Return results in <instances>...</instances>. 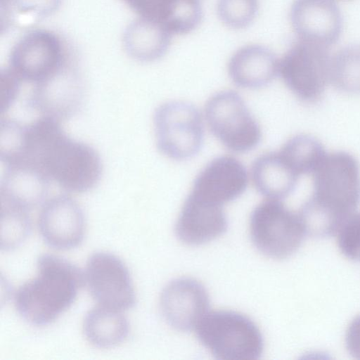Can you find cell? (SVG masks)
Here are the masks:
<instances>
[{"label": "cell", "mask_w": 360, "mask_h": 360, "mask_svg": "<svg viewBox=\"0 0 360 360\" xmlns=\"http://www.w3.org/2000/svg\"><path fill=\"white\" fill-rule=\"evenodd\" d=\"M226 228L222 205L190 193L176 224V233L181 241L190 245H202L221 236Z\"/></svg>", "instance_id": "5bb4252c"}, {"label": "cell", "mask_w": 360, "mask_h": 360, "mask_svg": "<svg viewBox=\"0 0 360 360\" xmlns=\"http://www.w3.org/2000/svg\"><path fill=\"white\" fill-rule=\"evenodd\" d=\"M60 0H0L1 22L7 27H31L51 15Z\"/></svg>", "instance_id": "ffe728a7"}, {"label": "cell", "mask_w": 360, "mask_h": 360, "mask_svg": "<svg viewBox=\"0 0 360 360\" xmlns=\"http://www.w3.org/2000/svg\"><path fill=\"white\" fill-rule=\"evenodd\" d=\"M85 280L99 305L122 311L134 304L135 292L128 269L116 256L93 254L86 263Z\"/></svg>", "instance_id": "9c48e42d"}, {"label": "cell", "mask_w": 360, "mask_h": 360, "mask_svg": "<svg viewBox=\"0 0 360 360\" xmlns=\"http://www.w3.org/2000/svg\"><path fill=\"white\" fill-rule=\"evenodd\" d=\"M251 176L256 189L269 199L283 196L289 190L291 175L281 154L266 153L254 162Z\"/></svg>", "instance_id": "d6986e66"}, {"label": "cell", "mask_w": 360, "mask_h": 360, "mask_svg": "<svg viewBox=\"0 0 360 360\" xmlns=\"http://www.w3.org/2000/svg\"><path fill=\"white\" fill-rule=\"evenodd\" d=\"M85 92L83 78L73 64L54 76L32 84L28 103L40 117L60 122L80 108Z\"/></svg>", "instance_id": "ba28073f"}, {"label": "cell", "mask_w": 360, "mask_h": 360, "mask_svg": "<svg viewBox=\"0 0 360 360\" xmlns=\"http://www.w3.org/2000/svg\"><path fill=\"white\" fill-rule=\"evenodd\" d=\"M171 34L156 21L140 18L127 28L124 48L132 58L150 62L161 58L170 44Z\"/></svg>", "instance_id": "e0dca14e"}, {"label": "cell", "mask_w": 360, "mask_h": 360, "mask_svg": "<svg viewBox=\"0 0 360 360\" xmlns=\"http://www.w3.org/2000/svg\"><path fill=\"white\" fill-rule=\"evenodd\" d=\"M209 297L205 287L191 278H176L163 289L160 309L173 328L186 331L194 329L208 311Z\"/></svg>", "instance_id": "30bf717a"}, {"label": "cell", "mask_w": 360, "mask_h": 360, "mask_svg": "<svg viewBox=\"0 0 360 360\" xmlns=\"http://www.w3.org/2000/svg\"><path fill=\"white\" fill-rule=\"evenodd\" d=\"M6 166L1 183V205L28 211L43 202L49 181L44 175L25 166Z\"/></svg>", "instance_id": "2e32d148"}, {"label": "cell", "mask_w": 360, "mask_h": 360, "mask_svg": "<svg viewBox=\"0 0 360 360\" xmlns=\"http://www.w3.org/2000/svg\"><path fill=\"white\" fill-rule=\"evenodd\" d=\"M153 127L158 148L170 159H189L201 148L202 118L192 103L171 101L160 105L154 113Z\"/></svg>", "instance_id": "5b68a950"}, {"label": "cell", "mask_w": 360, "mask_h": 360, "mask_svg": "<svg viewBox=\"0 0 360 360\" xmlns=\"http://www.w3.org/2000/svg\"><path fill=\"white\" fill-rule=\"evenodd\" d=\"M0 225V246L6 250L20 245L31 228L27 211L5 205H1Z\"/></svg>", "instance_id": "44dd1931"}, {"label": "cell", "mask_w": 360, "mask_h": 360, "mask_svg": "<svg viewBox=\"0 0 360 360\" xmlns=\"http://www.w3.org/2000/svg\"><path fill=\"white\" fill-rule=\"evenodd\" d=\"M278 69L279 62L274 52L259 44L241 47L228 63L230 78L236 85L245 89H258L267 85Z\"/></svg>", "instance_id": "9a60e30c"}, {"label": "cell", "mask_w": 360, "mask_h": 360, "mask_svg": "<svg viewBox=\"0 0 360 360\" xmlns=\"http://www.w3.org/2000/svg\"><path fill=\"white\" fill-rule=\"evenodd\" d=\"M250 234L257 249L273 259H283L300 246L307 230L304 221L276 199L266 198L252 212Z\"/></svg>", "instance_id": "8992f818"}, {"label": "cell", "mask_w": 360, "mask_h": 360, "mask_svg": "<svg viewBox=\"0 0 360 360\" xmlns=\"http://www.w3.org/2000/svg\"><path fill=\"white\" fill-rule=\"evenodd\" d=\"M202 16L200 0H173L163 26L171 34H187L198 26Z\"/></svg>", "instance_id": "7402d4cb"}, {"label": "cell", "mask_w": 360, "mask_h": 360, "mask_svg": "<svg viewBox=\"0 0 360 360\" xmlns=\"http://www.w3.org/2000/svg\"><path fill=\"white\" fill-rule=\"evenodd\" d=\"M248 173L236 158L224 155L209 162L195 178L191 193L210 202L224 205L241 195Z\"/></svg>", "instance_id": "4fadbf2b"}, {"label": "cell", "mask_w": 360, "mask_h": 360, "mask_svg": "<svg viewBox=\"0 0 360 360\" xmlns=\"http://www.w3.org/2000/svg\"><path fill=\"white\" fill-rule=\"evenodd\" d=\"M39 231L51 246L67 250L82 240L86 222L79 205L68 195H58L44 203L39 217Z\"/></svg>", "instance_id": "8fae6325"}, {"label": "cell", "mask_w": 360, "mask_h": 360, "mask_svg": "<svg viewBox=\"0 0 360 360\" xmlns=\"http://www.w3.org/2000/svg\"><path fill=\"white\" fill-rule=\"evenodd\" d=\"M139 17L150 19L162 25L172 0H122Z\"/></svg>", "instance_id": "cb8c5ba5"}, {"label": "cell", "mask_w": 360, "mask_h": 360, "mask_svg": "<svg viewBox=\"0 0 360 360\" xmlns=\"http://www.w3.org/2000/svg\"><path fill=\"white\" fill-rule=\"evenodd\" d=\"M83 281V275L76 266L57 257L44 255L38 259L36 276L15 292V307L29 322L47 324L71 305Z\"/></svg>", "instance_id": "7a4b0ae2"}, {"label": "cell", "mask_w": 360, "mask_h": 360, "mask_svg": "<svg viewBox=\"0 0 360 360\" xmlns=\"http://www.w3.org/2000/svg\"><path fill=\"white\" fill-rule=\"evenodd\" d=\"M74 64L65 41L49 30H35L13 47L8 70L22 82L44 81Z\"/></svg>", "instance_id": "277c9868"}, {"label": "cell", "mask_w": 360, "mask_h": 360, "mask_svg": "<svg viewBox=\"0 0 360 360\" xmlns=\"http://www.w3.org/2000/svg\"><path fill=\"white\" fill-rule=\"evenodd\" d=\"M338 230V245L342 252L360 260V220L352 221Z\"/></svg>", "instance_id": "d4e9b609"}, {"label": "cell", "mask_w": 360, "mask_h": 360, "mask_svg": "<svg viewBox=\"0 0 360 360\" xmlns=\"http://www.w3.org/2000/svg\"><path fill=\"white\" fill-rule=\"evenodd\" d=\"M6 164L34 169L74 193L92 188L101 172L92 148L68 137L59 122L44 117L22 124L18 148Z\"/></svg>", "instance_id": "6da1fadb"}, {"label": "cell", "mask_w": 360, "mask_h": 360, "mask_svg": "<svg viewBox=\"0 0 360 360\" xmlns=\"http://www.w3.org/2000/svg\"><path fill=\"white\" fill-rule=\"evenodd\" d=\"M347 344L350 352L360 359V316L352 322L348 328Z\"/></svg>", "instance_id": "484cf974"}, {"label": "cell", "mask_w": 360, "mask_h": 360, "mask_svg": "<svg viewBox=\"0 0 360 360\" xmlns=\"http://www.w3.org/2000/svg\"><path fill=\"white\" fill-rule=\"evenodd\" d=\"M217 10L219 19L227 27L243 29L255 19L258 0H218Z\"/></svg>", "instance_id": "603a6c76"}, {"label": "cell", "mask_w": 360, "mask_h": 360, "mask_svg": "<svg viewBox=\"0 0 360 360\" xmlns=\"http://www.w3.org/2000/svg\"><path fill=\"white\" fill-rule=\"evenodd\" d=\"M290 18L300 40L325 47L333 44L342 31V15L333 0H295Z\"/></svg>", "instance_id": "7c38bea8"}, {"label": "cell", "mask_w": 360, "mask_h": 360, "mask_svg": "<svg viewBox=\"0 0 360 360\" xmlns=\"http://www.w3.org/2000/svg\"><path fill=\"white\" fill-rule=\"evenodd\" d=\"M194 330L201 343L219 359L255 360L262 352L263 340L257 326L234 311H208Z\"/></svg>", "instance_id": "3957f363"}, {"label": "cell", "mask_w": 360, "mask_h": 360, "mask_svg": "<svg viewBox=\"0 0 360 360\" xmlns=\"http://www.w3.org/2000/svg\"><path fill=\"white\" fill-rule=\"evenodd\" d=\"M205 117L215 137L233 151H249L260 141L259 125L235 91H222L213 95L205 105Z\"/></svg>", "instance_id": "52a82bcc"}, {"label": "cell", "mask_w": 360, "mask_h": 360, "mask_svg": "<svg viewBox=\"0 0 360 360\" xmlns=\"http://www.w3.org/2000/svg\"><path fill=\"white\" fill-rule=\"evenodd\" d=\"M122 311L98 305L85 316L83 332L91 345L110 348L122 342L129 333V324Z\"/></svg>", "instance_id": "ac0fdd59"}]
</instances>
